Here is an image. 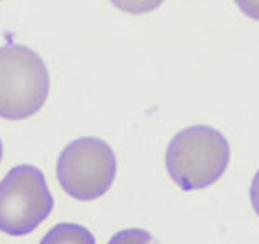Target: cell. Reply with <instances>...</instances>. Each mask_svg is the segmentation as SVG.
I'll return each instance as SVG.
<instances>
[{
	"label": "cell",
	"instance_id": "obj_1",
	"mask_svg": "<svg viewBox=\"0 0 259 244\" xmlns=\"http://www.w3.org/2000/svg\"><path fill=\"white\" fill-rule=\"evenodd\" d=\"M231 159V146L221 131L192 126L171 139L166 149V170L183 190H200L222 177Z\"/></svg>",
	"mask_w": 259,
	"mask_h": 244
},
{
	"label": "cell",
	"instance_id": "obj_2",
	"mask_svg": "<svg viewBox=\"0 0 259 244\" xmlns=\"http://www.w3.org/2000/svg\"><path fill=\"white\" fill-rule=\"evenodd\" d=\"M50 94L42 58L27 46L0 48V117L21 120L37 114Z\"/></svg>",
	"mask_w": 259,
	"mask_h": 244
},
{
	"label": "cell",
	"instance_id": "obj_6",
	"mask_svg": "<svg viewBox=\"0 0 259 244\" xmlns=\"http://www.w3.org/2000/svg\"><path fill=\"white\" fill-rule=\"evenodd\" d=\"M109 244H159L153 234L144 229H124L110 239Z\"/></svg>",
	"mask_w": 259,
	"mask_h": 244
},
{
	"label": "cell",
	"instance_id": "obj_5",
	"mask_svg": "<svg viewBox=\"0 0 259 244\" xmlns=\"http://www.w3.org/2000/svg\"><path fill=\"white\" fill-rule=\"evenodd\" d=\"M39 244H95V239L87 227L65 222L51 227Z\"/></svg>",
	"mask_w": 259,
	"mask_h": 244
},
{
	"label": "cell",
	"instance_id": "obj_3",
	"mask_svg": "<svg viewBox=\"0 0 259 244\" xmlns=\"http://www.w3.org/2000/svg\"><path fill=\"white\" fill-rule=\"evenodd\" d=\"M53 206L46 178L36 167L12 168L0 182V231L26 236L46 221Z\"/></svg>",
	"mask_w": 259,
	"mask_h": 244
},
{
	"label": "cell",
	"instance_id": "obj_8",
	"mask_svg": "<svg viewBox=\"0 0 259 244\" xmlns=\"http://www.w3.org/2000/svg\"><path fill=\"white\" fill-rule=\"evenodd\" d=\"M239 7H241L247 16L259 19V2L257 4H239Z\"/></svg>",
	"mask_w": 259,
	"mask_h": 244
},
{
	"label": "cell",
	"instance_id": "obj_4",
	"mask_svg": "<svg viewBox=\"0 0 259 244\" xmlns=\"http://www.w3.org/2000/svg\"><path fill=\"white\" fill-rule=\"evenodd\" d=\"M63 190L76 200H95L107 193L117 173L114 149L97 138H80L61 151L56 167Z\"/></svg>",
	"mask_w": 259,
	"mask_h": 244
},
{
	"label": "cell",
	"instance_id": "obj_9",
	"mask_svg": "<svg viewBox=\"0 0 259 244\" xmlns=\"http://www.w3.org/2000/svg\"><path fill=\"white\" fill-rule=\"evenodd\" d=\"M2 153H4V148H2V139H0V161H2Z\"/></svg>",
	"mask_w": 259,
	"mask_h": 244
},
{
	"label": "cell",
	"instance_id": "obj_7",
	"mask_svg": "<svg viewBox=\"0 0 259 244\" xmlns=\"http://www.w3.org/2000/svg\"><path fill=\"white\" fill-rule=\"evenodd\" d=\"M251 202H252L254 211H256V214L259 216V170H257V173L254 175L252 183H251Z\"/></svg>",
	"mask_w": 259,
	"mask_h": 244
}]
</instances>
